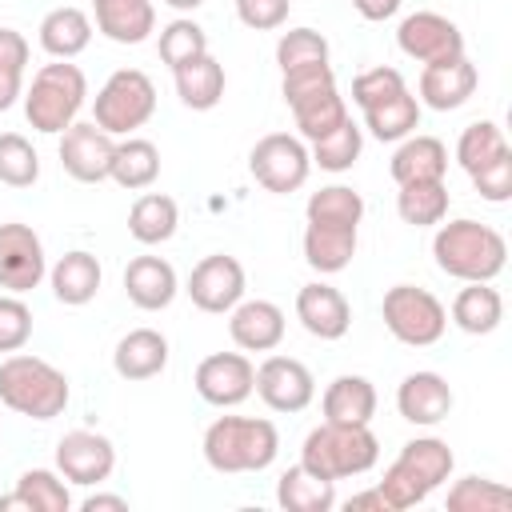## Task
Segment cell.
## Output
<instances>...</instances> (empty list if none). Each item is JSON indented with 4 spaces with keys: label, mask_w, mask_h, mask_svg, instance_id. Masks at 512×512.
<instances>
[{
    "label": "cell",
    "mask_w": 512,
    "mask_h": 512,
    "mask_svg": "<svg viewBox=\"0 0 512 512\" xmlns=\"http://www.w3.org/2000/svg\"><path fill=\"white\" fill-rule=\"evenodd\" d=\"M432 260L444 276L460 280V284H480V280H496L508 264V240L504 232H496L492 224H480L472 216H456V220H440L436 236H432Z\"/></svg>",
    "instance_id": "cell-1"
},
{
    "label": "cell",
    "mask_w": 512,
    "mask_h": 512,
    "mask_svg": "<svg viewBox=\"0 0 512 512\" xmlns=\"http://www.w3.org/2000/svg\"><path fill=\"white\" fill-rule=\"evenodd\" d=\"M200 452L212 472H264L280 452V432L264 416H216L204 428Z\"/></svg>",
    "instance_id": "cell-2"
},
{
    "label": "cell",
    "mask_w": 512,
    "mask_h": 512,
    "mask_svg": "<svg viewBox=\"0 0 512 512\" xmlns=\"http://www.w3.org/2000/svg\"><path fill=\"white\" fill-rule=\"evenodd\" d=\"M68 376L28 352H8L0 360V404L28 420H56L68 408Z\"/></svg>",
    "instance_id": "cell-3"
},
{
    "label": "cell",
    "mask_w": 512,
    "mask_h": 512,
    "mask_svg": "<svg viewBox=\"0 0 512 512\" xmlns=\"http://www.w3.org/2000/svg\"><path fill=\"white\" fill-rule=\"evenodd\" d=\"M456 468V456L448 448V440L440 436H416L400 448V456L384 468V480L376 484L388 500L392 512H404V508H416L424 504Z\"/></svg>",
    "instance_id": "cell-4"
},
{
    "label": "cell",
    "mask_w": 512,
    "mask_h": 512,
    "mask_svg": "<svg viewBox=\"0 0 512 512\" xmlns=\"http://www.w3.org/2000/svg\"><path fill=\"white\" fill-rule=\"evenodd\" d=\"M380 460V440L368 424H332L324 420L300 444V464L324 480H352L372 472Z\"/></svg>",
    "instance_id": "cell-5"
},
{
    "label": "cell",
    "mask_w": 512,
    "mask_h": 512,
    "mask_svg": "<svg viewBox=\"0 0 512 512\" xmlns=\"http://www.w3.org/2000/svg\"><path fill=\"white\" fill-rule=\"evenodd\" d=\"M280 96L292 108V120L300 128V140H320L332 128H340L348 120V104L336 88V72L332 64H304L292 72H280Z\"/></svg>",
    "instance_id": "cell-6"
},
{
    "label": "cell",
    "mask_w": 512,
    "mask_h": 512,
    "mask_svg": "<svg viewBox=\"0 0 512 512\" xmlns=\"http://www.w3.org/2000/svg\"><path fill=\"white\" fill-rule=\"evenodd\" d=\"M88 100V80L80 72V64L72 60H52L44 64L32 84L24 88V116L36 132L44 136H60L68 124H76L80 108Z\"/></svg>",
    "instance_id": "cell-7"
},
{
    "label": "cell",
    "mask_w": 512,
    "mask_h": 512,
    "mask_svg": "<svg viewBox=\"0 0 512 512\" xmlns=\"http://www.w3.org/2000/svg\"><path fill=\"white\" fill-rule=\"evenodd\" d=\"M152 112H156V84L140 68H116L92 100V124L104 128L108 136H132L152 120Z\"/></svg>",
    "instance_id": "cell-8"
},
{
    "label": "cell",
    "mask_w": 512,
    "mask_h": 512,
    "mask_svg": "<svg viewBox=\"0 0 512 512\" xmlns=\"http://www.w3.org/2000/svg\"><path fill=\"white\" fill-rule=\"evenodd\" d=\"M380 316L392 340L408 348H432L448 332V308L428 288H416V284H392L384 292Z\"/></svg>",
    "instance_id": "cell-9"
},
{
    "label": "cell",
    "mask_w": 512,
    "mask_h": 512,
    "mask_svg": "<svg viewBox=\"0 0 512 512\" xmlns=\"http://www.w3.org/2000/svg\"><path fill=\"white\" fill-rule=\"evenodd\" d=\"M248 172H252V180L264 192L288 196V192H296V188L308 184V172H312L308 144L300 136H288V132H268V136H260L252 144Z\"/></svg>",
    "instance_id": "cell-10"
},
{
    "label": "cell",
    "mask_w": 512,
    "mask_h": 512,
    "mask_svg": "<svg viewBox=\"0 0 512 512\" xmlns=\"http://www.w3.org/2000/svg\"><path fill=\"white\" fill-rule=\"evenodd\" d=\"M244 288H248L244 264H240L236 256H228V252L204 256V260L188 272V284H184L188 300H192L200 312H208V316L232 312V308L244 300Z\"/></svg>",
    "instance_id": "cell-11"
},
{
    "label": "cell",
    "mask_w": 512,
    "mask_h": 512,
    "mask_svg": "<svg viewBox=\"0 0 512 512\" xmlns=\"http://www.w3.org/2000/svg\"><path fill=\"white\" fill-rule=\"evenodd\" d=\"M44 276H48L44 240L20 220L0 224V288L24 296V292L40 288Z\"/></svg>",
    "instance_id": "cell-12"
},
{
    "label": "cell",
    "mask_w": 512,
    "mask_h": 512,
    "mask_svg": "<svg viewBox=\"0 0 512 512\" xmlns=\"http://www.w3.org/2000/svg\"><path fill=\"white\" fill-rule=\"evenodd\" d=\"M56 472L68 484H80V488L104 484L116 472V444L104 432H92V428L64 432L60 444H56Z\"/></svg>",
    "instance_id": "cell-13"
},
{
    "label": "cell",
    "mask_w": 512,
    "mask_h": 512,
    "mask_svg": "<svg viewBox=\"0 0 512 512\" xmlns=\"http://www.w3.org/2000/svg\"><path fill=\"white\" fill-rule=\"evenodd\" d=\"M396 44L416 64H444L464 56V32L440 12H412L396 28Z\"/></svg>",
    "instance_id": "cell-14"
},
{
    "label": "cell",
    "mask_w": 512,
    "mask_h": 512,
    "mask_svg": "<svg viewBox=\"0 0 512 512\" xmlns=\"http://www.w3.org/2000/svg\"><path fill=\"white\" fill-rule=\"evenodd\" d=\"M196 396L212 408H236L252 396L256 384V364L244 352H212L196 364Z\"/></svg>",
    "instance_id": "cell-15"
},
{
    "label": "cell",
    "mask_w": 512,
    "mask_h": 512,
    "mask_svg": "<svg viewBox=\"0 0 512 512\" xmlns=\"http://www.w3.org/2000/svg\"><path fill=\"white\" fill-rule=\"evenodd\" d=\"M112 152H116V136H108L104 128H96L92 120H76L60 132V164L72 180L80 184H100L112 172Z\"/></svg>",
    "instance_id": "cell-16"
},
{
    "label": "cell",
    "mask_w": 512,
    "mask_h": 512,
    "mask_svg": "<svg viewBox=\"0 0 512 512\" xmlns=\"http://www.w3.org/2000/svg\"><path fill=\"white\" fill-rule=\"evenodd\" d=\"M252 392L272 408V412H304L316 396V380L304 360L296 356H268L256 368Z\"/></svg>",
    "instance_id": "cell-17"
},
{
    "label": "cell",
    "mask_w": 512,
    "mask_h": 512,
    "mask_svg": "<svg viewBox=\"0 0 512 512\" xmlns=\"http://www.w3.org/2000/svg\"><path fill=\"white\" fill-rule=\"evenodd\" d=\"M480 84V72L468 56H456V60H444V64H424L420 68V80H416V100L428 104L432 112H452L460 104L472 100Z\"/></svg>",
    "instance_id": "cell-18"
},
{
    "label": "cell",
    "mask_w": 512,
    "mask_h": 512,
    "mask_svg": "<svg viewBox=\"0 0 512 512\" xmlns=\"http://www.w3.org/2000/svg\"><path fill=\"white\" fill-rule=\"evenodd\" d=\"M296 320L316 340H340L352 328V304L344 300L340 288H332L324 280H312L296 292Z\"/></svg>",
    "instance_id": "cell-19"
},
{
    "label": "cell",
    "mask_w": 512,
    "mask_h": 512,
    "mask_svg": "<svg viewBox=\"0 0 512 512\" xmlns=\"http://www.w3.org/2000/svg\"><path fill=\"white\" fill-rule=\"evenodd\" d=\"M452 404V384L440 372H408L396 388V412L416 428H436L440 420H448Z\"/></svg>",
    "instance_id": "cell-20"
},
{
    "label": "cell",
    "mask_w": 512,
    "mask_h": 512,
    "mask_svg": "<svg viewBox=\"0 0 512 512\" xmlns=\"http://www.w3.org/2000/svg\"><path fill=\"white\" fill-rule=\"evenodd\" d=\"M284 328H288L284 308L272 304V300H240L228 312V336L244 352H272V348H280Z\"/></svg>",
    "instance_id": "cell-21"
},
{
    "label": "cell",
    "mask_w": 512,
    "mask_h": 512,
    "mask_svg": "<svg viewBox=\"0 0 512 512\" xmlns=\"http://www.w3.org/2000/svg\"><path fill=\"white\" fill-rule=\"evenodd\" d=\"M124 292L140 312H160L176 300L180 280H176V268L164 256H136L124 268Z\"/></svg>",
    "instance_id": "cell-22"
},
{
    "label": "cell",
    "mask_w": 512,
    "mask_h": 512,
    "mask_svg": "<svg viewBox=\"0 0 512 512\" xmlns=\"http://www.w3.org/2000/svg\"><path fill=\"white\" fill-rule=\"evenodd\" d=\"M112 368L120 380H152L168 368V336L156 328H132L116 340Z\"/></svg>",
    "instance_id": "cell-23"
},
{
    "label": "cell",
    "mask_w": 512,
    "mask_h": 512,
    "mask_svg": "<svg viewBox=\"0 0 512 512\" xmlns=\"http://www.w3.org/2000/svg\"><path fill=\"white\" fill-rule=\"evenodd\" d=\"M96 32L112 44H144L156 32L152 0H92Z\"/></svg>",
    "instance_id": "cell-24"
},
{
    "label": "cell",
    "mask_w": 512,
    "mask_h": 512,
    "mask_svg": "<svg viewBox=\"0 0 512 512\" xmlns=\"http://www.w3.org/2000/svg\"><path fill=\"white\" fill-rule=\"evenodd\" d=\"M396 184H416V180H444L448 176V144L440 136H404L392 152L388 164Z\"/></svg>",
    "instance_id": "cell-25"
},
{
    "label": "cell",
    "mask_w": 512,
    "mask_h": 512,
    "mask_svg": "<svg viewBox=\"0 0 512 512\" xmlns=\"http://www.w3.org/2000/svg\"><path fill=\"white\" fill-rule=\"evenodd\" d=\"M100 280H104V268H100V260H96L92 252H84V248L64 252V256L48 268L52 296H56L60 304H68V308H80V304L96 300Z\"/></svg>",
    "instance_id": "cell-26"
},
{
    "label": "cell",
    "mask_w": 512,
    "mask_h": 512,
    "mask_svg": "<svg viewBox=\"0 0 512 512\" xmlns=\"http://www.w3.org/2000/svg\"><path fill=\"white\" fill-rule=\"evenodd\" d=\"M376 388L368 376H356V372H340L324 396H320V408H324V420L332 424H372L376 416Z\"/></svg>",
    "instance_id": "cell-27"
},
{
    "label": "cell",
    "mask_w": 512,
    "mask_h": 512,
    "mask_svg": "<svg viewBox=\"0 0 512 512\" xmlns=\"http://www.w3.org/2000/svg\"><path fill=\"white\" fill-rule=\"evenodd\" d=\"M4 508H20V512H68L72 508V492L68 480L52 468H28L16 476L12 496H0V512Z\"/></svg>",
    "instance_id": "cell-28"
},
{
    "label": "cell",
    "mask_w": 512,
    "mask_h": 512,
    "mask_svg": "<svg viewBox=\"0 0 512 512\" xmlns=\"http://www.w3.org/2000/svg\"><path fill=\"white\" fill-rule=\"evenodd\" d=\"M36 40H40V48H44L52 60H76V56L92 44V16H88L84 8H72V4L52 8V12L40 20Z\"/></svg>",
    "instance_id": "cell-29"
},
{
    "label": "cell",
    "mask_w": 512,
    "mask_h": 512,
    "mask_svg": "<svg viewBox=\"0 0 512 512\" xmlns=\"http://www.w3.org/2000/svg\"><path fill=\"white\" fill-rule=\"evenodd\" d=\"M360 244V228H336V224H304V260L320 276H336L352 264Z\"/></svg>",
    "instance_id": "cell-30"
},
{
    "label": "cell",
    "mask_w": 512,
    "mask_h": 512,
    "mask_svg": "<svg viewBox=\"0 0 512 512\" xmlns=\"http://www.w3.org/2000/svg\"><path fill=\"white\" fill-rule=\"evenodd\" d=\"M172 80H176L180 104L192 108V112H212L224 100V64L212 52H204V56L172 68Z\"/></svg>",
    "instance_id": "cell-31"
},
{
    "label": "cell",
    "mask_w": 512,
    "mask_h": 512,
    "mask_svg": "<svg viewBox=\"0 0 512 512\" xmlns=\"http://www.w3.org/2000/svg\"><path fill=\"white\" fill-rule=\"evenodd\" d=\"M452 324L468 336H488L500 328L504 320V296L492 288V280H480V284H464L448 308Z\"/></svg>",
    "instance_id": "cell-32"
},
{
    "label": "cell",
    "mask_w": 512,
    "mask_h": 512,
    "mask_svg": "<svg viewBox=\"0 0 512 512\" xmlns=\"http://www.w3.org/2000/svg\"><path fill=\"white\" fill-rule=\"evenodd\" d=\"M276 504L284 512H332L336 508V480H324L308 472L304 464H292L276 480Z\"/></svg>",
    "instance_id": "cell-33"
},
{
    "label": "cell",
    "mask_w": 512,
    "mask_h": 512,
    "mask_svg": "<svg viewBox=\"0 0 512 512\" xmlns=\"http://www.w3.org/2000/svg\"><path fill=\"white\" fill-rule=\"evenodd\" d=\"M176 224H180V208L164 192H144L128 208V236L136 244H144V248H156V244L172 240L176 236Z\"/></svg>",
    "instance_id": "cell-34"
},
{
    "label": "cell",
    "mask_w": 512,
    "mask_h": 512,
    "mask_svg": "<svg viewBox=\"0 0 512 512\" xmlns=\"http://www.w3.org/2000/svg\"><path fill=\"white\" fill-rule=\"evenodd\" d=\"M160 176V148L144 136H124L116 140V152H112V172L108 180H116L120 188L128 192H140V188H152Z\"/></svg>",
    "instance_id": "cell-35"
},
{
    "label": "cell",
    "mask_w": 512,
    "mask_h": 512,
    "mask_svg": "<svg viewBox=\"0 0 512 512\" xmlns=\"http://www.w3.org/2000/svg\"><path fill=\"white\" fill-rule=\"evenodd\" d=\"M396 216L412 228H436L448 216V184L444 180H416V184H396Z\"/></svg>",
    "instance_id": "cell-36"
},
{
    "label": "cell",
    "mask_w": 512,
    "mask_h": 512,
    "mask_svg": "<svg viewBox=\"0 0 512 512\" xmlns=\"http://www.w3.org/2000/svg\"><path fill=\"white\" fill-rule=\"evenodd\" d=\"M364 128L376 140H384V144H400L404 136H412L420 128V100L404 88V92H396V96L364 108Z\"/></svg>",
    "instance_id": "cell-37"
},
{
    "label": "cell",
    "mask_w": 512,
    "mask_h": 512,
    "mask_svg": "<svg viewBox=\"0 0 512 512\" xmlns=\"http://www.w3.org/2000/svg\"><path fill=\"white\" fill-rule=\"evenodd\" d=\"M304 220L308 224H336V228H360L364 220V196L348 184H328L320 192L308 196L304 204Z\"/></svg>",
    "instance_id": "cell-38"
},
{
    "label": "cell",
    "mask_w": 512,
    "mask_h": 512,
    "mask_svg": "<svg viewBox=\"0 0 512 512\" xmlns=\"http://www.w3.org/2000/svg\"><path fill=\"white\" fill-rule=\"evenodd\" d=\"M360 152H364V128H360L352 116H348L340 128H332L328 136L312 140V148H308L312 164L324 168V172H348V168L360 160Z\"/></svg>",
    "instance_id": "cell-39"
},
{
    "label": "cell",
    "mask_w": 512,
    "mask_h": 512,
    "mask_svg": "<svg viewBox=\"0 0 512 512\" xmlns=\"http://www.w3.org/2000/svg\"><path fill=\"white\" fill-rule=\"evenodd\" d=\"M444 508L448 512H504V508H512V492L488 476H460L448 488Z\"/></svg>",
    "instance_id": "cell-40"
},
{
    "label": "cell",
    "mask_w": 512,
    "mask_h": 512,
    "mask_svg": "<svg viewBox=\"0 0 512 512\" xmlns=\"http://www.w3.org/2000/svg\"><path fill=\"white\" fill-rule=\"evenodd\" d=\"M500 152H508V140H504V128L496 120H472L460 140H456V164L472 176L476 168H484L488 160H496Z\"/></svg>",
    "instance_id": "cell-41"
},
{
    "label": "cell",
    "mask_w": 512,
    "mask_h": 512,
    "mask_svg": "<svg viewBox=\"0 0 512 512\" xmlns=\"http://www.w3.org/2000/svg\"><path fill=\"white\" fill-rule=\"evenodd\" d=\"M40 180V152L20 132H0V184L32 188Z\"/></svg>",
    "instance_id": "cell-42"
},
{
    "label": "cell",
    "mask_w": 512,
    "mask_h": 512,
    "mask_svg": "<svg viewBox=\"0 0 512 512\" xmlns=\"http://www.w3.org/2000/svg\"><path fill=\"white\" fill-rule=\"evenodd\" d=\"M204 52H208V32L192 16H176L160 28V60L168 68H180V64H188Z\"/></svg>",
    "instance_id": "cell-43"
},
{
    "label": "cell",
    "mask_w": 512,
    "mask_h": 512,
    "mask_svg": "<svg viewBox=\"0 0 512 512\" xmlns=\"http://www.w3.org/2000/svg\"><path fill=\"white\" fill-rule=\"evenodd\" d=\"M276 64H280V72H292V68H304V64H328V40H324V32H316L308 24L280 32V40H276Z\"/></svg>",
    "instance_id": "cell-44"
},
{
    "label": "cell",
    "mask_w": 512,
    "mask_h": 512,
    "mask_svg": "<svg viewBox=\"0 0 512 512\" xmlns=\"http://www.w3.org/2000/svg\"><path fill=\"white\" fill-rule=\"evenodd\" d=\"M408 84H404V72L400 68H392V64H380V68H364L356 80H352V104L364 112V108H372V104H380V100H388V96H396V92H404Z\"/></svg>",
    "instance_id": "cell-45"
},
{
    "label": "cell",
    "mask_w": 512,
    "mask_h": 512,
    "mask_svg": "<svg viewBox=\"0 0 512 512\" xmlns=\"http://www.w3.org/2000/svg\"><path fill=\"white\" fill-rule=\"evenodd\" d=\"M28 340H32V308L16 292H4L0 296V352H20Z\"/></svg>",
    "instance_id": "cell-46"
},
{
    "label": "cell",
    "mask_w": 512,
    "mask_h": 512,
    "mask_svg": "<svg viewBox=\"0 0 512 512\" xmlns=\"http://www.w3.org/2000/svg\"><path fill=\"white\" fill-rule=\"evenodd\" d=\"M468 180H472V188L480 192V200H488V204H508V200H512V148L500 152L496 160H488L484 168H476Z\"/></svg>",
    "instance_id": "cell-47"
},
{
    "label": "cell",
    "mask_w": 512,
    "mask_h": 512,
    "mask_svg": "<svg viewBox=\"0 0 512 512\" xmlns=\"http://www.w3.org/2000/svg\"><path fill=\"white\" fill-rule=\"evenodd\" d=\"M292 12V0H236V20L252 32H276L284 28Z\"/></svg>",
    "instance_id": "cell-48"
},
{
    "label": "cell",
    "mask_w": 512,
    "mask_h": 512,
    "mask_svg": "<svg viewBox=\"0 0 512 512\" xmlns=\"http://www.w3.org/2000/svg\"><path fill=\"white\" fill-rule=\"evenodd\" d=\"M28 56H32V48H28L24 32H16V28H0V72H20V76H24Z\"/></svg>",
    "instance_id": "cell-49"
},
{
    "label": "cell",
    "mask_w": 512,
    "mask_h": 512,
    "mask_svg": "<svg viewBox=\"0 0 512 512\" xmlns=\"http://www.w3.org/2000/svg\"><path fill=\"white\" fill-rule=\"evenodd\" d=\"M352 8H356L364 20L380 24V20H392V16L400 12V0H352Z\"/></svg>",
    "instance_id": "cell-50"
},
{
    "label": "cell",
    "mask_w": 512,
    "mask_h": 512,
    "mask_svg": "<svg viewBox=\"0 0 512 512\" xmlns=\"http://www.w3.org/2000/svg\"><path fill=\"white\" fill-rule=\"evenodd\" d=\"M344 508H348V512H392L380 488H368V492H356V496H348V500H344Z\"/></svg>",
    "instance_id": "cell-51"
},
{
    "label": "cell",
    "mask_w": 512,
    "mask_h": 512,
    "mask_svg": "<svg viewBox=\"0 0 512 512\" xmlns=\"http://www.w3.org/2000/svg\"><path fill=\"white\" fill-rule=\"evenodd\" d=\"M128 512V500L124 496H112V492H92L80 500V512Z\"/></svg>",
    "instance_id": "cell-52"
},
{
    "label": "cell",
    "mask_w": 512,
    "mask_h": 512,
    "mask_svg": "<svg viewBox=\"0 0 512 512\" xmlns=\"http://www.w3.org/2000/svg\"><path fill=\"white\" fill-rule=\"evenodd\" d=\"M24 96V76L20 72H0V112H8Z\"/></svg>",
    "instance_id": "cell-53"
},
{
    "label": "cell",
    "mask_w": 512,
    "mask_h": 512,
    "mask_svg": "<svg viewBox=\"0 0 512 512\" xmlns=\"http://www.w3.org/2000/svg\"><path fill=\"white\" fill-rule=\"evenodd\" d=\"M160 4H168L172 12H196L204 0H160Z\"/></svg>",
    "instance_id": "cell-54"
}]
</instances>
